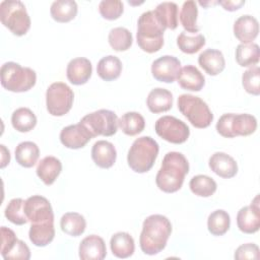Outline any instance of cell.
Listing matches in <instances>:
<instances>
[{
	"instance_id": "7",
	"label": "cell",
	"mask_w": 260,
	"mask_h": 260,
	"mask_svg": "<svg viewBox=\"0 0 260 260\" xmlns=\"http://www.w3.org/2000/svg\"><path fill=\"white\" fill-rule=\"evenodd\" d=\"M178 109L196 128H206L213 120V114L208 105L199 96L193 94H181L178 98Z\"/></svg>"
},
{
	"instance_id": "25",
	"label": "cell",
	"mask_w": 260,
	"mask_h": 260,
	"mask_svg": "<svg viewBox=\"0 0 260 260\" xmlns=\"http://www.w3.org/2000/svg\"><path fill=\"white\" fill-rule=\"evenodd\" d=\"M110 246L113 255L122 259L132 256L135 250L133 238L126 232L114 234L110 240Z\"/></svg>"
},
{
	"instance_id": "16",
	"label": "cell",
	"mask_w": 260,
	"mask_h": 260,
	"mask_svg": "<svg viewBox=\"0 0 260 260\" xmlns=\"http://www.w3.org/2000/svg\"><path fill=\"white\" fill-rule=\"evenodd\" d=\"M92 73L91 62L84 57H77L69 61L66 69L68 80L74 85H81L88 81Z\"/></svg>"
},
{
	"instance_id": "9",
	"label": "cell",
	"mask_w": 260,
	"mask_h": 260,
	"mask_svg": "<svg viewBox=\"0 0 260 260\" xmlns=\"http://www.w3.org/2000/svg\"><path fill=\"white\" fill-rule=\"evenodd\" d=\"M73 90L64 82L52 83L46 92V106L49 114L61 117L67 114L73 105Z\"/></svg>"
},
{
	"instance_id": "11",
	"label": "cell",
	"mask_w": 260,
	"mask_h": 260,
	"mask_svg": "<svg viewBox=\"0 0 260 260\" xmlns=\"http://www.w3.org/2000/svg\"><path fill=\"white\" fill-rule=\"evenodd\" d=\"M154 129L159 137L174 144L185 142L190 135V129L187 124L174 116L167 115L158 118Z\"/></svg>"
},
{
	"instance_id": "20",
	"label": "cell",
	"mask_w": 260,
	"mask_h": 260,
	"mask_svg": "<svg viewBox=\"0 0 260 260\" xmlns=\"http://www.w3.org/2000/svg\"><path fill=\"white\" fill-rule=\"evenodd\" d=\"M117 157L115 146L107 140L96 141L91 148V158L93 162L102 168L109 169L114 166Z\"/></svg>"
},
{
	"instance_id": "33",
	"label": "cell",
	"mask_w": 260,
	"mask_h": 260,
	"mask_svg": "<svg viewBox=\"0 0 260 260\" xmlns=\"http://www.w3.org/2000/svg\"><path fill=\"white\" fill-rule=\"evenodd\" d=\"M11 124L18 132H28L37 125V117L28 108H18L11 116Z\"/></svg>"
},
{
	"instance_id": "47",
	"label": "cell",
	"mask_w": 260,
	"mask_h": 260,
	"mask_svg": "<svg viewBox=\"0 0 260 260\" xmlns=\"http://www.w3.org/2000/svg\"><path fill=\"white\" fill-rule=\"evenodd\" d=\"M1 147V153H2V157H1V168H5L9 161H10V152L9 150L5 147V145L1 144L0 145Z\"/></svg>"
},
{
	"instance_id": "41",
	"label": "cell",
	"mask_w": 260,
	"mask_h": 260,
	"mask_svg": "<svg viewBox=\"0 0 260 260\" xmlns=\"http://www.w3.org/2000/svg\"><path fill=\"white\" fill-rule=\"evenodd\" d=\"M242 84L244 89L253 95L260 94V68L253 66L247 69L242 75Z\"/></svg>"
},
{
	"instance_id": "40",
	"label": "cell",
	"mask_w": 260,
	"mask_h": 260,
	"mask_svg": "<svg viewBox=\"0 0 260 260\" xmlns=\"http://www.w3.org/2000/svg\"><path fill=\"white\" fill-rule=\"evenodd\" d=\"M24 202L21 198H13L8 202L4 214L10 222L22 225L28 221L24 212Z\"/></svg>"
},
{
	"instance_id": "13",
	"label": "cell",
	"mask_w": 260,
	"mask_h": 260,
	"mask_svg": "<svg viewBox=\"0 0 260 260\" xmlns=\"http://www.w3.org/2000/svg\"><path fill=\"white\" fill-rule=\"evenodd\" d=\"M181 71V62L178 58L165 55L156 60H154L151 64V73L152 76L160 82L172 83L174 82Z\"/></svg>"
},
{
	"instance_id": "35",
	"label": "cell",
	"mask_w": 260,
	"mask_h": 260,
	"mask_svg": "<svg viewBox=\"0 0 260 260\" xmlns=\"http://www.w3.org/2000/svg\"><path fill=\"white\" fill-rule=\"evenodd\" d=\"M231 225V217L223 209L212 211L207 218V229L213 236L224 235Z\"/></svg>"
},
{
	"instance_id": "22",
	"label": "cell",
	"mask_w": 260,
	"mask_h": 260,
	"mask_svg": "<svg viewBox=\"0 0 260 260\" xmlns=\"http://www.w3.org/2000/svg\"><path fill=\"white\" fill-rule=\"evenodd\" d=\"M179 85L186 90L199 91L205 84V78L203 74L193 65H186L181 68L178 76Z\"/></svg>"
},
{
	"instance_id": "29",
	"label": "cell",
	"mask_w": 260,
	"mask_h": 260,
	"mask_svg": "<svg viewBox=\"0 0 260 260\" xmlns=\"http://www.w3.org/2000/svg\"><path fill=\"white\" fill-rule=\"evenodd\" d=\"M40 156L39 146L32 141L20 142L15 148V159L21 167L31 168Z\"/></svg>"
},
{
	"instance_id": "17",
	"label": "cell",
	"mask_w": 260,
	"mask_h": 260,
	"mask_svg": "<svg viewBox=\"0 0 260 260\" xmlns=\"http://www.w3.org/2000/svg\"><path fill=\"white\" fill-rule=\"evenodd\" d=\"M78 252L82 260H103L107 255V248L103 238L90 235L81 241Z\"/></svg>"
},
{
	"instance_id": "21",
	"label": "cell",
	"mask_w": 260,
	"mask_h": 260,
	"mask_svg": "<svg viewBox=\"0 0 260 260\" xmlns=\"http://www.w3.org/2000/svg\"><path fill=\"white\" fill-rule=\"evenodd\" d=\"M198 63L200 67L211 76L219 74L225 67V60L222 53L215 49H206L200 53Z\"/></svg>"
},
{
	"instance_id": "46",
	"label": "cell",
	"mask_w": 260,
	"mask_h": 260,
	"mask_svg": "<svg viewBox=\"0 0 260 260\" xmlns=\"http://www.w3.org/2000/svg\"><path fill=\"white\" fill-rule=\"evenodd\" d=\"M217 3H219L225 10L228 11H235L237 9H239L241 6H243L245 4L244 0H238V1H218Z\"/></svg>"
},
{
	"instance_id": "37",
	"label": "cell",
	"mask_w": 260,
	"mask_h": 260,
	"mask_svg": "<svg viewBox=\"0 0 260 260\" xmlns=\"http://www.w3.org/2000/svg\"><path fill=\"white\" fill-rule=\"evenodd\" d=\"M190 190L199 197H209L216 191L217 185L215 181L206 175L194 176L189 183Z\"/></svg>"
},
{
	"instance_id": "32",
	"label": "cell",
	"mask_w": 260,
	"mask_h": 260,
	"mask_svg": "<svg viewBox=\"0 0 260 260\" xmlns=\"http://www.w3.org/2000/svg\"><path fill=\"white\" fill-rule=\"evenodd\" d=\"M260 49L257 44H240L236 49V60L242 67H253L259 62Z\"/></svg>"
},
{
	"instance_id": "8",
	"label": "cell",
	"mask_w": 260,
	"mask_h": 260,
	"mask_svg": "<svg viewBox=\"0 0 260 260\" xmlns=\"http://www.w3.org/2000/svg\"><path fill=\"white\" fill-rule=\"evenodd\" d=\"M216 131L223 137L248 136L257 129V120L250 114H223L216 123Z\"/></svg>"
},
{
	"instance_id": "39",
	"label": "cell",
	"mask_w": 260,
	"mask_h": 260,
	"mask_svg": "<svg viewBox=\"0 0 260 260\" xmlns=\"http://www.w3.org/2000/svg\"><path fill=\"white\" fill-rule=\"evenodd\" d=\"M177 45L183 53L195 54L205 45V38L201 34L190 36L186 31H182L177 38Z\"/></svg>"
},
{
	"instance_id": "24",
	"label": "cell",
	"mask_w": 260,
	"mask_h": 260,
	"mask_svg": "<svg viewBox=\"0 0 260 260\" xmlns=\"http://www.w3.org/2000/svg\"><path fill=\"white\" fill-rule=\"evenodd\" d=\"M37 175L46 185H52L62 171V164L59 158L49 155L45 156L38 164Z\"/></svg>"
},
{
	"instance_id": "27",
	"label": "cell",
	"mask_w": 260,
	"mask_h": 260,
	"mask_svg": "<svg viewBox=\"0 0 260 260\" xmlns=\"http://www.w3.org/2000/svg\"><path fill=\"white\" fill-rule=\"evenodd\" d=\"M96 72L105 81L115 80L122 72V62L118 57L113 55L103 57L98 63Z\"/></svg>"
},
{
	"instance_id": "1",
	"label": "cell",
	"mask_w": 260,
	"mask_h": 260,
	"mask_svg": "<svg viewBox=\"0 0 260 260\" xmlns=\"http://www.w3.org/2000/svg\"><path fill=\"white\" fill-rule=\"evenodd\" d=\"M172 233V223L169 218L161 214L147 216L142 224L139 244L142 252L146 255H155L161 252Z\"/></svg>"
},
{
	"instance_id": "19",
	"label": "cell",
	"mask_w": 260,
	"mask_h": 260,
	"mask_svg": "<svg viewBox=\"0 0 260 260\" xmlns=\"http://www.w3.org/2000/svg\"><path fill=\"white\" fill-rule=\"evenodd\" d=\"M209 168L217 176L223 179H230L238 173V165L236 160L225 152H214L208 160Z\"/></svg>"
},
{
	"instance_id": "45",
	"label": "cell",
	"mask_w": 260,
	"mask_h": 260,
	"mask_svg": "<svg viewBox=\"0 0 260 260\" xmlns=\"http://www.w3.org/2000/svg\"><path fill=\"white\" fill-rule=\"evenodd\" d=\"M0 232H1V250H0V252H1V255L3 256L11 249V247L17 241V238L15 236V233L6 226H1Z\"/></svg>"
},
{
	"instance_id": "30",
	"label": "cell",
	"mask_w": 260,
	"mask_h": 260,
	"mask_svg": "<svg viewBox=\"0 0 260 260\" xmlns=\"http://www.w3.org/2000/svg\"><path fill=\"white\" fill-rule=\"evenodd\" d=\"M118 127L129 136H135L141 133L145 127L143 116L137 112H127L118 119Z\"/></svg>"
},
{
	"instance_id": "6",
	"label": "cell",
	"mask_w": 260,
	"mask_h": 260,
	"mask_svg": "<svg viewBox=\"0 0 260 260\" xmlns=\"http://www.w3.org/2000/svg\"><path fill=\"white\" fill-rule=\"evenodd\" d=\"M2 24L17 37L24 36L30 27V17L19 0H4L0 3Z\"/></svg>"
},
{
	"instance_id": "10",
	"label": "cell",
	"mask_w": 260,
	"mask_h": 260,
	"mask_svg": "<svg viewBox=\"0 0 260 260\" xmlns=\"http://www.w3.org/2000/svg\"><path fill=\"white\" fill-rule=\"evenodd\" d=\"M80 123L84 125L92 138L99 135L112 136L118 129V117L110 110L102 109L85 115Z\"/></svg>"
},
{
	"instance_id": "34",
	"label": "cell",
	"mask_w": 260,
	"mask_h": 260,
	"mask_svg": "<svg viewBox=\"0 0 260 260\" xmlns=\"http://www.w3.org/2000/svg\"><path fill=\"white\" fill-rule=\"evenodd\" d=\"M198 9L196 2L193 0L185 1L180 11V21L185 30L191 34L198 32L200 27L197 25Z\"/></svg>"
},
{
	"instance_id": "15",
	"label": "cell",
	"mask_w": 260,
	"mask_h": 260,
	"mask_svg": "<svg viewBox=\"0 0 260 260\" xmlns=\"http://www.w3.org/2000/svg\"><path fill=\"white\" fill-rule=\"evenodd\" d=\"M92 138L87 128L80 122L77 124L64 127L60 132L61 143L71 149H78L84 147Z\"/></svg>"
},
{
	"instance_id": "42",
	"label": "cell",
	"mask_w": 260,
	"mask_h": 260,
	"mask_svg": "<svg viewBox=\"0 0 260 260\" xmlns=\"http://www.w3.org/2000/svg\"><path fill=\"white\" fill-rule=\"evenodd\" d=\"M99 11L105 19L115 20L122 15L124 5L120 0H103L99 4Z\"/></svg>"
},
{
	"instance_id": "2",
	"label": "cell",
	"mask_w": 260,
	"mask_h": 260,
	"mask_svg": "<svg viewBox=\"0 0 260 260\" xmlns=\"http://www.w3.org/2000/svg\"><path fill=\"white\" fill-rule=\"evenodd\" d=\"M188 172L189 162L185 155L178 151H170L164 156L160 169L156 174V186L166 193L177 192L181 189Z\"/></svg>"
},
{
	"instance_id": "26",
	"label": "cell",
	"mask_w": 260,
	"mask_h": 260,
	"mask_svg": "<svg viewBox=\"0 0 260 260\" xmlns=\"http://www.w3.org/2000/svg\"><path fill=\"white\" fill-rule=\"evenodd\" d=\"M30 242L37 247H45L50 244L55 237L54 221L31 223L28 232Z\"/></svg>"
},
{
	"instance_id": "14",
	"label": "cell",
	"mask_w": 260,
	"mask_h": 260,
	"mask_svg": "<svg viewBox=\"0 0 260 260\" xmlns=\"http://www.w3.org/2000/svg\"><path fill=\"white\" fill-rule=\"evenodd\" d=\"M237 224L241 232L245 234H254L260 228V206L259 195L252 200L249 206L242 207L237 214Z\"/></svg>"
},
{
	"instance_id": "12",
	"label": "cell",
	"mask_w": 260,
	"mask_h": 260,
	"mask_svg": "<svg viewBox=\"0 0 260 260\" xmlns=\"http://www.w3.org/2000/svg\"><path fill=\"white\" fill-rule=\"evenodd\" d=\"M24 212L31 223L54 221V213L49 200L41 195H32L24 202Z\"/></svg>"
},
{
	"instance_id": "44",
	"label": "cell",
	"mask_w": 260,
	"mask_h": 260,
	"mask_svg": "<svg viewBox=\"0 0 260 260\" xmlns=\"http://www.w3.org/2000/svg\"><path fill=\"white\" fill-rule=\"evenodd\" d=\"M235 259L246 260V259H259V247L254 243H247L241 245L235 252Z\"/></svg>"
},
{
	"instance_id": "43",
	"label": "cell",
	"mask_w": 260,
	"mask_h": 260,
	"mask_svg": "<svg viewBox=\"0 0 260 260\" xmlns=\"http://www.w3.org/2000/svg\"><path fill=\"white\" fill-rule=\"evenodd\" d=\"M2 257L5 260H28L30 258V251L23 241L17 239L11 249Z\"/></svg>"
},
{
	"instance_id": "31",
	"label": "cell",
	"mask_w": 260,
	"mask_h": 260,
	"mask_svg": "<svg viewBox=\"0 0 260 260\" xmlns=\"http://www.w3.org/2000/svg\"><path fill=\"white\" fill-rule=\"evenodd\" d=\"M62 232L71 236L78 237L82 235L86 228V221L83 215L77 212H66L60 220Z\"/></svg>"
},
{
	"instance_id": "18",
	"label": "cell",
	"mask_w": 260,
	"mask_h": 260,
	"mask_svg": "<svg viewBox=\"0 0 260 260\" xmlns=\"http://www.w3.org/2000/svg\"><path fill=\"white\" fill-rule=\"evenodd\" d=\"M258 32V20L252 15H242L234 23V35L242 44L252 43L257 38Z\"/></svg>"
},
{
	"instance_id": "38",
	"label": "cell",
	"mask_w": 260,
	"mask_h": 260,
	"mask_svg": "<svg viewBox=\"0 0 260 260\" xmlns=\"http://www.w3.org/2000/svg\"><path fill=\"white\" fill-rule=\"evenodd\" d=\"M110 46L118 52L128 50L133 43V37L126 27H114L110 30L108 36Z\"/></svg>"
},
{
	"instance_id": "28",
	"label": "cell",
	"mask_w": 260,
	"mask_h": 260,
	"mask_svg": "<svg viewBox=\"0 0 260 260\" xmlns=\"http://www.w3.org/2000/svg\"><path fill=\"white\" fill-rule=\"evenodd\" d=\"M77 9V3L73 0H57L52 3L50 13L57 22H68L76 16Z\"/></svg>"
},
{
	"instance_id": "5",
	"label": "cell",
	"mask_w": 260,
	"mask_h": 260,
	"mask_svg": "<svg viewBox=\"0 0 260 260\" xmlns=\"http://www.w3.org/2000/svg\"><path fill=\"white\" fill-rule=\"evenodd\" d=\"M2 86L12 92H24L35 86L36 71L29 67H22L16 62H6L0 69Z\"/></svg>"
},
{
	"instance_id": "3",
	"label": "cell",
	"mask_w": 260,
	"mask_h": 260,
	"mask_svg": "<svg viewBox=\"0 0 260 260\" xmlns=\"http://www.w3.org/2000/svg\"><path fill=\"white\" fill-rule=\"evenodd\" d=\"M165 25L153 10L143 12L137 21V44L146 53H155L164 46Z\"/></svg>"
},
{
	"instance_id": "23",
	"label": "cell",
	"mask_w": 260,
	"mask_h": 260,
	"mask_svg": "<svg viewBox=\"0 0 260 260\" xmlns=\"http://www.w3.org/2000/svg\"><path fill=\"white\" fill-rule=\"evenodd\" d=\"M146 105L151 113L158 114L167 112L173 106V94L166 88H153L147 95Z\"/></svg>"
},
{
	"instance_id": "36",
	"label": "cell",
	"mask_w": 260,
	"mask_h": 260,
	"mask_svg": "<svg viewBox=\"0 0 260 260\" xmlns=\"http://www.w3.org/2000/svg\"><path fill=\"white\" fill-rule=\"evenodd\" d=\"M153 11L166 28H177L178 5L175 2H161L155 7Z\"/></svg>"
},
{
	"instance_id": "4",
	"label": "cell",
	"mask_w": 260,
	"mask_h": 260,
	"mask_svg": "<svg viewBox=\"0 0 260 260\" xmlns=\"http://www.w3.org/2000/svg\"><path fill=\"white\" fill-rule=\"evenodd\" d=\"M158 150V143L153 138L150 136H141L132 143L128 151V166L135 173H146L152 168Z\"/></svg>"
}]
</instances>
